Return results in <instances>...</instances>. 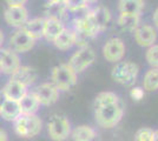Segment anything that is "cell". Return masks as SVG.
I'll use <instances>...</instances> for the list:
<instances>
[{
    "instance_id": "1",
    "label": "cell",
    "mask_w": 158,
    "mask_h": 141,
    "mask_svg": "<svg viewBox=\"0 0 158 141\" xmlns=\"http://www.w3.org/2000/svg\"><path fill=\"white\" fill-rule=\"evenodd\" d=\"M124 114V109L119 102L105 105L102 107L96 108L94 119L99 127L110 129L118 125Z\"/></svg>"
},
{
    "instance_id": "2",
    "label": "cell",
    "mask_w": 158,
    "mask_h": 141,
    "mask_svg": "<svg viewBox=\"0 0 158 141\" xmlns=\"http://www.w3.org/2000/svg\"><path fill=\"white\" fill-rule=\"evenodd\" d=\"M43 121L35 114H20L14 120V131L20 138L31 139L41 132Z\"/></svg>"
},
{
    "instance_id": "3",
    "label": "cell",
    "mask_w": 158,
    "mask_h": 141,
    "mask_svg": "<svg viewBox=\"0 0 158 141\" xmlns=\"http://www.w3.org/2000/svg\"><path fill=\"white\" fill-rule=\"evenodd\" d=\"M139 74V66L131 61H118L111 71L112 79L123 86H133Z\"/></svg>"
},
{
    "instance_id": "4",
    "label": "cell",
    "mask_w": 158,
    "mask_h": 141,
    "mask_svg": "<svg viewBox=\"0 0 158 141\" xmlns=\"http://www.w3.org/2000/svg\"><path fill=\"white\" fill-rule=\"evenodd\" d=\"M52 84L59 91H70L73 86H76L78 76L76 71L69 64H61L52 68L51 72Z\"/></svg>"
},
{
    "instance_id": "5",
    "label": "cell",
    "mask_w": 158,
    "mask_h": 141,
    "mask_svg": "<svg viewBox=\"0 0 158 141\" xmlns=\"http://www.w3.org/2000/svg\"><path fill=\"white\" fill-rule=\"evenodd\" d=\"M47 133L54 141L66 140L71 133V123L63 115H53L47 123Z\"/></svg>"
},
{
    "instance_id": "6",
    "label": "cell",
    "mask_w": 158,
    "mask_h": 141,
    "mask_svg": "<svg viewBox=\"0 0 158 141\" xmlns=\"http://www.w3.org/2000/svg\"><path fill=\"white\" fill-rule=\"evenodd\" d=\"M94 59H96V53L92 48H90L89 46L80 47L70 58L69 65L76 71V73L79 74L84 72L87 67H90L94 62Z\"/></svg>"
},
{
    "instance_id": "7",
    "label": "cell",
    "mask_w": 158,
    "mask_h": 141,
    "mask_svg": "<svg viewBox=\"0 0 158 141\" xmlns=\"http://www.w3.org/2000/svg\"><path fill=\"white\" fill-rule=\"evenodd\" d=\"M35 39L32 38L30 34L27 33L25 29L20 28L18 31H15L11 38H10V45L12 47L14 52L18 53H25L31 51L34 45H35Z\"/></svg>"
},
{
    "instance_id": "8",
    "label": "cell",
    "mask_w": 158,
    "mask_h": 141,
    "mask_svg": "<svg viewBox=\"0 0 158 141\" xmlns=\"http://www.w3.org/2000/svg\"><path fill=\"white\" fill-rule=\"evenodd\" d=\"M103 55L109 62H118L125 55V44L119 38H112L103 47Z\"/></svg>"
},
{
    "instance_id": "9",
    "label": "cell",
    "mask_w": 158,
    "mask_h": 141,
    "mask_svg": "<svg viewBox=\"0 0 158 141\" xmlns=\"http://www.w3.org/2000/svg\"><path fill=\"white\" fill-rule=\"evenodd\" d=\"M34 94L43 106H52L59 99V89L52 82H44L39 85L35 88Z\"/></svg>"
},
{
    "instance_id": "10",
    "label": "cell",
    "mask_w": 158,
    "mask_h": 141,
    "mask_svg": "<svg viewBox=\"0 0 158 141\" xmlns=\"http://www.w3.org/2000/svg\"><path fill=\"white\" fill-rule=\"evenodd\" d=\"M4 19L12 27H23L28 20V11L25 6H7L4 11Z\"/></svg>"
},
{
    "instance_id": "11",
    "label": "cell",
    "mask_w": 158,
    "mask_h": 141,
    "mask_svg": "<svg viewBox=\"0 0 158 141\" xmlns=\"http://www.w3.org/2000/svg\"><path fill=\"white\" fill-rule=\"evenodd\" d=\"M21 66L20 59L17 52L13 49H1L0 51V72L12 75Z\"/></svg>"
},
{
    "instance_id": "12",
    "label": "cell",
    "mask_w": 158,
    "mask_h": 141,
    "mask_svg": "<svg viewBox=\"0 0 158 141\" xmlns=\"http://www.w3.org/2000/svg\"><path fill=\"white\" fill-rule=\"evenodd\" d=\"M135 40L142 47H149L157 40V32L150 25H139L135 31Z\"/></svg>"
},
{
    "instance_id": "13",
    "label": "cell",
    "mask_w": 158,
    "mask_h": 141,
    "mask_svg": "<svg viewBox=\"0 0 158 141\" xmlns=\"http://www.w3.org/2000/svg\"><path fill=\"white\" fill-rule=\"evenodd\" d=\"M1 91L6 99L19 101L27 93V86H25L23 82H20L11 76V79L7 81V84Z\"/></svg>"
},
{
    "instance_id": "14",
    "label": "cell",
    "mask_w": 158,
    "mask_h": 141,
    "mask_svg": "<svg viewBox=\"0 0 158 141\" xmlns=\"http://www.w3.org/2000/svg\"><path fill=\"white\" fill-rule=\"evenodd\" d=\"M65 28L64 22L59 18L48 15L45 18V26H44V34L43 38H45L47 41L53 42V40L59 35V33Z\"/></svg>"
},
{
    "instance_id": "15",
    "label": "cell",
    "mask_w": 158,
    "mask_h": 141,
    "mask_svg": "<svg viewBox=\"0 0 158 141\" xmlns=\"http://www.w3.org/2000/svg\"><path fill=\"white\" fill-rule=\"evenodd\" d=\"M20 114H21V109L19 101L5 99L0 107V116L6 121H14Z\"/></svg>"
},
{
    "instance_id": "16",
    "label": "cell",
    "mask_w": 158,
    "mask_h": 141,
    "mask_svg": "<svg viewBox=\"0 0 158 141\" xmlns=\"http://www.w3.org/2000/svg\"><path fill=\"white\" fill-rule=\"evenodd\" d=\"M91 17H92L93 21L96 22V25L98 27V29L100 32L105 31L110 21H111V12L109 8H106L105 6H97L96 8H93L90 11Z\"/></svg>"
},
{
    "instance_id": "17",
    "label": "cell",
    "mask_w": 158,
    "mask_h": 141,
    "mask_svg": "<svg viewBox=\"0 0 158 141\" xmlns=\"http://www.w3.org/2000/svg\"><path fill=\"white\" fill-rule=\"evenodd\" d=\"M53 45L60 51H69L70 48H72L76 45V34L73 29H69L65 27L53 40Z\"/></svg>"
},
{
    "instance_id": "18",
    "label": "cell",
    "mask_w": 158,
    "mask_h": 141,
    "mask_svg": "<svg viewBox=\"0 0 158 141\" xmlns=\"http://www.w3.org/2000/svg\"><path fill=\"white\" fill-rule=\"evenodd\" d=\"M11 76L20 82H23L25 86L28 87L35 82L37 78H38V73H37L35 68L31 67V66H20L17 69V72L12 74Z\"/></svg>"
},
{
    "instance_id": "19",
    "label": "cell",
    "mask_w": 158,
    "mask_h": 141,
    "mask_svg": "<svg viewBox=\"0 0 158 141\" xmlns=\"http://www.w3.org/2000/svg\"><path fill=\"white\" fill-rule=\"evenodd\" d=\"M44 26H45V18H34L31 20H27L21 28L25 29L35 40H38V39L43 38Z\"/></svg>"
},
{
    "instance_id": "20",
    "label": "cell",
    "mask_w": 158,
    "mask_h": 141,
    "mask_svg": "<svg viewBox=\"0 0 158 141\" xmlns=\"http://www.w3.org/2000/svg\"><path fill=\"white\" fill-rule=\"evenodd\" d=\"M21 114H35L40 107V102L34 93H26L19 100Z\"/></svg>"
},
{
    "instance_id": "21",
    "label": "cell",
    "mask_w": 158,
    "mask_h": 141,
    "mask_svg": "<svg viewBox=\"0 0 158 141\" xmlns=\"http://www.w3.org/2000/svg\"><path fill=\"white\" fill-rule=\"evenodd\" d=\"M117 22L118 26L124 31H135L140 24V14L120 13Z\"/></svg>"
},
{
    "instance_id": "22",
    "label": "cell",
    "mask_w": 158,
    "mask_h": 141,
    "mask_svg": "<svg viewBox=\"0 0 158 141\" xmlns=\"http://www.w3.org/2000/svg\"><path fill=\"white\" fill-rule=\"evenodd\" d=\"M70 135L74 141H90L96 138V131L91 126L81 125L71 131Z\"/></svg>"
},
{
    "instance_id": "23",
    "label": "cell",
    "mask_w": 158,
    "mask_h": 141,
    "mask_svg": "<svg viewBox=\"0 0 158 141\" xmlns=\"http://www.w3.org/2000/svg\"><path fill=\"white\" fill-rule=\"evenodd\" d=\"M118 8L120 13L140 14L144 8V0H120Z\"/></svg>"
},
{
    "instance_id": "24",
    "label": "cell",
    "mask_w": 158,
    "mask_h": 141,
    "mask_svg": "<svg viewBox=\"0 0 158 141\" xmlns=\"http://www.w3.org/2000/svg\"><path fill=\"white\" fill-rule=\"evenodd\" d=\"M143 88L146 92H155L158 89V68L152 67L144 75Z\"/></svg>"
},
{
    "instance_id": "25",
    "label": "cell",
    "mask_w": 158,
    "mask_h": 141,
    "mask_svg": "<svg viewBox=\"0 0 158 141\" xmlns=\"http://www.w3.org/2000/svg\"><path fill=\"white\" fill-rule=\"evenodd\" d=\"M114 102H119V98L117 94L112 93V92H102L94 99V108L114 104Z\"/></svg>"
},
{
    "instance_id": "26",
    "label": "cell",
    "mask_w": 158,
    "mask_h": 141,
    "mask_svg": "<svg viewBox=\"0 0 158 141\" xmlns=\"http://www.w3.org/2000/svg\"><path fill=\"white\" fill-rule=\"evenodd\" d=\"M145 59L151 67L158 68V45L153 44L148 47V51L145 53Z\"/></svg>"
},
{
    "instance_id": "27",
    "label": "cell",
    "mask_w": 158,
    "mask_h": 141,
    "mask_svg": "<svg viewBox=\"0 0 158 141\" xmlns=\"http://www.w3.org/2000/svg\"><path fill=\"white\" fill-rule=\"evenodd\" d=\"M135 140L137 141H153V129L149 127L139 128L135 134Z\"/></svg>"
},
{
    "instance_id": "28",
    "label": "cell",
    "mask_w": 158,
    "mask_h": 141,
    "mask_svg": "<svg viewBox=\"0 0 158 141\" xmlns=\"http://www.w3.org/2000/svg\"><path fill=\"white\" fill-rule=\"evenodd\" d=\"M64 5L67 11L74 12V11H78L80 8L87 6V1L86 0H65Z\"/></svg>"
},
{
    "instance_id": "29",
    "label": "cell",
    "mask_w": 158,
    "mask_h": 141,
    "mask_svg": "<svg viewBox=\"0 0 158 141\" xmlns=\"http://www.w3.org/2000/svg\"><path fill=\"white\" fill-rule=\"evenodd\" d=\"M145 91L142 87H133L130 91V96L133 101H140L144 99Z\"/></svg>"
},
{
    "instance_id": "30",
    "label": "cell",
    "mask_w": 158,
    "mask_h": 141,
    "mask_svg": "<svg viewBox=\"0 0 158 141\" xmlns=\"http://www.w3.org/2000/svg\"><path fill=\"white\" fill-rule=\"evenodd\" d=\"M7 6H24L28 0H5Z\"/></svg>"
},
{
    "instance_id": "31",
    "label": "cell",
    "mask_w": 158,
    "mask_h": 141,
    "mask_svg": "<svg viewBox=\"0 0 158 141\" xmlns=\"http://www.w3.org/2000/svg\"><path fill=\"white\" fill-rule=\"evenodd\" d=\"M8 140V135L7 133L2 129V128H0V141H7Z\"/></svg>"
},
{
    "instance_id": "32",
    "label": "cell",
    "mask_w": 158,
    "mask_h": 141,
    "mask_svg": "<svg viewBox=\"0 0 158 141\" xmlns=\"http://www.w3.org/2000/svg\"><path fill=\"white\" fill-rule=\"evenodd\" d=\"M152 20H153V24H155V26L158 28V8L155 11V13L152 15Z\"/></svg>"
},
{
    "instance_id": "33",
    "label": "cell",
    "mask_w": 158,
    "mask_h": 141,
    "mask_svg": "<svg viewBox=\"0 0 158 141\" xmlns=\"http://www.w3.org/2000/svg\"><path fill=\"white\" fill-rule=\"evenodd\" d=\"M5 95H4V93H2V91H0V107H1V105H2V102L5 101Z\"/></svg>"
},
{
    "instance_id": "34",
    "label": "cell",
    "mask_w": 158,
    "mask_h": 141,
    "mask_svg": "<svg viewBox=\"0 0 158 141\" xmlns=\"http://www.w3.org/2000/svg\"><path fill=\"white\" fill-rule=\"evenodd\" d=\"M50 2H56V4H64L65 0H48Z\"/></svg>"
},
{
    "instance_id": "35",
    "label": "cell",
    "mask_w": 158,
    "mask_h": 141,
    "mask_svg": "<svg viewBox=\"0 0 158 141\" xmlns=\"http://www.w3.org/2000/svg\"><path fill=\"white\" fill-rule=\"evenodd\" d=\"M153 141H158V129L153 131Z\"/></svg>"
},
{
    "instance_id": "36",
    "label": "cell",
    "mask_w": 158,
    "mask_h": 141,
    "mask_svg": "<svg viewBox=\"0 0 158 141\" xmlns=\"http://www.w3.org/2000/svg\"><path fill=\"white\" fill-rule=\"evenodd\" d=\"M2 42H4V34H2V32L0 31V47H1V45H2Z\"/></svg>"
},
{
    "instance_id": "37",
    "label": "cell",
    "mask_w": 158,
    "mask_h": 141,
    "mask_svg": "<svg viewBox=\"0 0 158 141\" xmlns=\"http://www.w3.org/2000/svg\"><path fill=\"white\" fill-rule=\"evenodd\" d=\"M87 1V4H93V2H97L98 0H86Z\"/></svg>"
},
{
    "instance_id": "38",
    "label": "cell",
    "mask_w": 158,
    "mask_h": 141,
    "mask_svg": "<svg viewBox=\"0 0 158 141\" xmlns=\"http://www.w3.org/2000/svg\"><path fill=\"white\" fill-rule=\"evenodd\" d=\"M0 73H1V72H0Z\"/></svg>"
}]
</instances>
